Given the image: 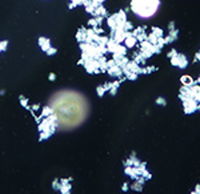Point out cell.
<instances>
[{
    "instance_id": "3",
    "label": "cell",
    "mask_w": 200,
    "mask_h": 194,
    "mask_svg": "<svg viewBox=\"0 0 200 194\" xmlns=\"http://www.w3.org/2000/svg\"><path fill=\"white\" fill-rule=\"evenodd\" d=\"M197 104L193 98H188L187 101H183V108H184V112L187 114H191L193 112H196V109H197Z\"/></svg>"
},
{
    "instance_id": "10",
    "label": "cell",
    "mask_w": 200,
    "mask_h": 194,
    "mask_svg": "<svg viewBox=\"0 0 200 194\" xmlns=\"http://www.w3.org/2000/svg\"><path fill=\"white\" fill-rule=\"evenodd\" d=\"M193 193H200V185H196L195 190H193Z\"/></svg>"
},
{
    "instance_id": "5",
    "label": "cell",
    "mask_w": 200,
    "mask_h": 194,
    "mask_svg": "<svg viewBox=\"0 0 200 194\" xmlns=\"http://www.w3.org/2000/svg\"><path fill=\"white\" fill-rule=\"evenodd\" d=\"M136 40H137V39L135 36L131 35V33H128V35H127V39H125V44L128 47H133L136 44Z\"/></svg>"
},
{
    "instance_id": "2",
    "label": "cell",
    "mask_w": 200,
    "mask_h": 194,
    "mask_svg": "<svg viewBox=\"0 0 200 194\" xmlns=\"http://www.w3.org/2000/svg\"><path fill=\"white\" fill-rule=\"evenodd\" d=\"M171 64L174 66L180 68V69H184V68H187V65H188V60H187V57L184 56V55L177 53L175 57H171Z\"/></svg>"
},
{
    "instance_id": "8",
    "label": "cell",
    "mask_w": 200,
    "mask_h": 194,
    "mask_svg": "<svg viewBox=\"0 0 200 194\" xmlns=\"http://www.w3.org/2000/svg\"><path fill=\"white\" fill-rule=\"evenodd\" d=\"M176 55H177V51H176V49H171V51L168 52V57H169V59H171V57H175Z\"/></svg>"
},
{
    "instance_id": "7",
    "label": "cell",
    "mask_w": 200,
    "mask_h": 194,
    "mask_svg": "<svg viewBox=\"0 0 200 194\" xmlns=\"http://www.w3.org/2000/svg\"><path fill=\"white\" fill-rule=\"evenodd\" d=\"M156 104L162 105V107H164V105H167V101H165V98H164V97H159V98H156Z\"/></svg>"
},
{
    "instance_id": "1",
    "label": "cell",
    "mask_w": 200,
    "mask_h": 194,
    "mask_svg": "<svg viewBox=\"0 0 200 194\" xmlns=\"http://www.w3.org/2000/svg\"><path fill=\"white\" fill-rule=\"evenodd\" d=\"M160 0H132L131 9L136 16L142 19H148L158 12Z\"/></svg>"
},
{
    "instance_id": "11",
    "label": "cell",
    "mask_w": 200,
    "mask_h": 194,
    "mask_svg": "<svg viewBox=\"0 0 200 194\" xmlns=\"http://www.w3.org/2000/svg\"><path fill=\"white\" fill-rule=\"evenodd\" d=\"M196 60H199V61H200V51L196 53Z\"/></svg>"
},
{
    "instance_id": "4",
    "label": "cell",
    "mask_w": 200,
    "mask_h": 194,
    "mask_svg": "<svg viewBox=\"0 0 200 194\" xmlns=\"http://www.w3.org/2000/svg\"><path fill=\"white\" fill-rule=\"evenodd\" d=\"M180 82H181V84L184 85V87H190V88H191V87H192L193 84H195V80H193L191 76H188V75H184V76H181V79H180Z\"/></svg>"
},
{
    "instance_id": "6",
    "label": "cell",
    "mask_w": 200,
    "mask_h": 194,
    "mask_svg": "<svg viewBox=\"0 0 200 194\" xmlns=\"http://www.w3.org/2000/svg\"><path fill=\"white\" fill-rule=\"evenodd\" d=\"M152 33L155 36H158V37H162L164 33H163V29H160V28H158V27H153L152 28Z\"/></svg>"
},
{
    "instance_id": "9",
    "label": "cell",
    "mask_w": 200,
    "mask_h": 194,
    "mask_svg": "<svg viewBox=\"0 0 200 194\" xmlns=\"http://www.w3.org/2000/svg\"><path fill=\"white\" fill-rule=\"evenodd\" d=\"M168 29H169V31H174V29H176V28H175V23H174V21H171V23L168 24Z\"/></svg>"
},
{
    "instance_id": "12",
    "label": "cell",
    "mask_w": 200,
    "mask_h": 194,
    "mask_svg": "<svg viewBox=\"0 0 200 194\" xmlns=\"http://www.w3.org/2000/svg\"><path fill=\"white\" fill-rule=\"evenodd\" d=\"M195 82H196V84H200V76H199V77H197V80H196V81H195Z\"/></svg>"
}]
</instances>
